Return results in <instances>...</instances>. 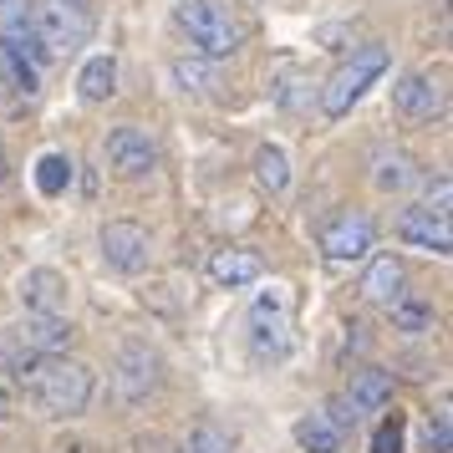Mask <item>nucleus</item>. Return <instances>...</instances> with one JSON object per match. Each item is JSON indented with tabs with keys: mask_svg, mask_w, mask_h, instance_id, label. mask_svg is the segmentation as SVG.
Returning a JSON list of instances; mask_svg holds the SVG:
<instances>
[{
	"mask_svg": "<svg viewBox=\"0 0 453 453\" xmlns=\"http://www.w3.org/2000/svg\"><path fill=\"white\" fill-rule=\"evenodd\" d=\"M21 392L26 403L42 412V418H57V423H72V418H82L92 408V397H97V372L77 362V357H36L21 377Z\"/></svg>",
	"mask_w": 453,
	"mask_h": 453,
	"instance_id": "nucleus-1",
	"label": "nucleus"
},
{
	"mask_svg": "<svg viewBox=\"0 0 453 453\" xmlns=\"http://www.w3.org/2000/svg\"><path fill=\"white\" fill-rule=\"evenodd\" d=\"M388 72H392V46H382V42L351 46L347 62H342L326 82H321V118H326V123L351 118V107L362 103V97H367V92L382 82Z\"/></svg>",
	"mask_w": 453,
	"mask_h": 453,
	"instance_id": "nucleus-2",
	"label": "nucleus"
},
{
	"mask_svg": "<svg viewBox=\"0 0 453 453\" xmlns=\"http://www.w3.org/2000/svg\"><path fill=\"white\" fill-rule=\"evenodd\" d=\"M173 21L188 36L194 57H204V62H225V57L240 51V26H234L225 0H179Z\"/></svg>",
	"mask_w": 453,
	"mask_h": 453,
	"instance_id": "nucleus-3",
	"label": "nucleus"
},
{
	"mask_svg": "<svg viewBox=\"0 0 453 453\" xmlns=\"http://www.w3.org/2000/svg\"><path fill=\"white\" fill-rule=\"evenodd\" d=\"M245 331H250L255 362H286L290 357V290L286 286L260 290V296L250 301Z\"/></svg>",
	"mask_w": 453,
	"mask_h": 453,
	"instance_id": "nucleus-4",
	"label": "nucleus"
},
{
	"mask_svg": "<svg viewBox=\"0 0 453 453\" xmlns=\"http://www.w3.org/2000/svg\"><path fill=\"white\" fill-rule=\"evenodd\" d=\"M31 26H36V46H42L46 62L72 57L92 36V26H87L77 0H31Z\"/></svg>",
	"mask_w": 453,
	"mask_h": 453,
	"instance_id": "nucleus-5",
	"label": "nucleus"
},
{
	"mask_svg": "<svg viewBox=\"0 0 453 453\" xmlns=\"http://www.w3.org/2000/svg\"><path fill=\"white\" fill-rule=\"evenodd\" d=\"M158 388H164V357L148 342H123L118 362H112V397L123 408H143Z\"/></svg>",
	"mask_w": 453,
	"mask_h": 453,
	"instance_id": "nucleus-6",
	"label": "nucleus"
},
{
	"mask_svg": "<svg viewBox=\"0 0 453 453\" xmlns=\"http://www.w3.org/2000/svg\"><path fill=\"white\" fill-rule=\"evenodd\" d=\"M103 158H107V168H112L118 179H153L164 153H158V138H153L148 127L123 123V127H112V133H107Z\"/></svg>",
	"mask_w": 453,
	"mask_h": 453,
	"instance_id": "nucleus-7",
	"label": "nucleus"
},
{
	"mask_svg": "<svg viewBox=\"0 0 453 453\" xmlns=\"http://www.w3.org/2000/svg\"><path fill=\"white\" fill-rule=\"evenodd\" d=\"M377 250V225H372L367 214H357V209H347V214H336L326 229H321V255H326V265H367V255Z\"/></svg>",
	"mask_w": 453,
	"mask_h": 453,
	"instance_id": "nucleus-8",
	"label": "nucleus"
},
{
	"mask_svg": "<svg viewBox=\"0 0 453 453\" xmlns=\"http://www.w3.org/2000/svg\"><path fill=\"white\" fill-rule=\"evenodd\" d=\"M97 245H103L107 270H118V275H143L153 265V234L138 219H107L97 229Z\"/></svg>",
	"mask_w": 453,
	"mask_h": 453,
	"instance_id": "nucleus-9",
	"label": "nucleus"
},
{
	"mask_svg": "<svg viewBox=\"0 0 453 453\" xmlns=\"http://www.w3.org/2000/svg\"><path fill=\"white\" fill-rule=\"evenodd\" d=\"M392 107H397V118H408V123H428L443 112V82L433 77V72H403L397 82H392Z\"/></svg>",
	"mask_w": 453,
	"mask_h": 453,
	"instance_id": "nucleus-10",
	"label": "nucleus"
},
{
	"mask_svg": "<svg viewBox=\"0 0 453 453\" xmlns=\"http://www.w3.org/2000/svg\"><path fill=\"white\" fill-rule=\"evenodd\" d=\"M11 336H16L26 351H36V357H62V351L77 342V326H72L66 316H42V311H26Z\"/></svg>",
	"mask_w": 453,
	"mask_h": 453,
	"instance_id": "nucleus-11",
	"label": "nucleus"
},
{
	"mask_svg": "<svg viewBox=\"0 0 453 453\" xmlns=\"http://www.w3.org/2000/svg\"><path fill=\"white\" fill-rule=\"evenodd\" d=\"M397 240H408L418 250H433V255H449L453 250V229H449V214H433L423 204H408L397 214Z\"/></svg>",
	"mask_w": 453,
	"mask_h": 453,
	"instance_id": "nucleus-12",
	"label": "nucleus"
},
{
	"mask_svg": "<svg viewBox=\"0 0 453 453\" xmlns=\"http://www.w3.org/2000/svg\"><path fill=\"white\" fill-rule=\"evenodd\" d=\"M260 275H265V260H260V250H250V245H225L209 255V280L219 290L255 286Z\"/></svg>",
	"mask_w": 453,
	"mask_h": 453,
	"instance_id": "nucleus-13",
	"label": "nucleus"
},
{
	"mask_svg": "<svg viewBox=\"0 0 453 453\" xmlns=\"http://www.w3.org/2000/svg\"><path fill=\"white\" fill-rule=\"evenodd\" d=\"M66 290H72V286H66L62 270L36 265V270H26V275H21V306L26 311H42V316H62Z\"/></svg>",
	"mask_w": 453,
	"mask_h": 453,
	"instance_id": "nucleus-14",
	"label": "nucleus"
},
{
	"mask_svg": "<svg viewBox=\"0 0 453 453\" xmlns=\"http://www.w3.org/2000/svg\"><path fill=\"white\" fill-rule=\"evenodd\" d=\"M362 296H367L372 306H392L397 296H408V265H403L397 255H367Z\"/></svg>",
	"mask_w": 453,
	"mask_h": 453,
	"instance_id": "nucleus-15",
	"label": "nucleus"
},
{
	"mask_svg": "<svg viewBox=\"0 0 453 453\" xmlns=\"http://www.w3.org/2000/svg\"><path fill=\"white\" fill-rule=\"evenodd\" d=\"M392 388H397V382H392L388 367H357L342 397H347L351 408L367 418V412H388L392 408Z\"/></svg>",
	"mask_w": 453,
	"mask_h": 453,
	"instance_id": "nucleus-16",
	"label": "nucleus"
},
{
	"mask_svg": "<svg viewBox=\"0 0 453 453\" xmlns=\"http://www.w3.org/2000/svg\"><path fill=\"white\" fill-rule=\"evenodd\" d=\"M118 92V57L112 51H92L77 72V97L82 103H107Z\"/></svg>",
	"mask_w": 453,
	"mask_h": 453,
	"instance_id": "nucleus-17",
	"label": "nucleus"
},
{
	"mask_svg": "<svg viewBox=\"0 0 453 453\" xmlns=\"http://www.w3.org/2000/svg\"><path fill=\"white\" fill-rule=\"evenodd\" d=\"M372 184L382 188V194H403V188L418 184V164H412L403 148H392V153H377V164H372Z\"/></svg>",
	"mask_w": 453,
	"mask_h": 453,
	"instance_id": "nucleus-18",
	"label": "nucleus"
},
{
	"mask_svg": "<svg viewBox=\"0 0 453 453\" xmlns=\"http://www.w3.org/2000/svg\"><path fill=\"white\" fill-rule=\"evenodd\" d=\"M290 438H296V449L301 453H342V433L331 428L321 412H306V418H296V428H290Z\"/></svg>",
	"mask_w": 453,
	"mask_h": 453,
	"instance_id": "nucleus-19",
	"label": "nucleus"
},
{
	"mask_svg": "<svg viewBox=\"0 0 453 453\" xmlns=\"http://www.w3.org/2000/svg\"><path fill=\"white\" fill-rule=\"evenodd\" d=\"M255 179L265 194H286L290 188V158L280 143H260L255 148Z\"/></svg>",
	"mask_w": 453,
	"mask_h": 453,
	"instance_id": "nucleus-20",
	"label": "nucleus"
},
{
	"mask_svg": "<svg viewBox=\"0 0 453 453\" xmlns=\"http://www.w3.org/2000/svg\"><path fill=\"white\" fill-rule=\"evenodd\" d=\"M388 316H392V331H403V336H428L433 331V306L428 301H418V296H397L388 306Z\"/></svg>",
	"mask_w": 453,
	"mask_h": 453,
	"instance_id": "nucleus-21",
	"label": "nucleus"
},
{
	"mask_svg": "<svg viewBox=\"0 0 453 453\" xmlns=\"http://www.w3.org/2000/svg\"><path fill=\"white\" fill-rule=\"evenodd\" d=\"M0 92H16V97H36V66L16 57V51H5L0 46Z\"/></svg>",
	"mask_w": 453,
	"mask_h": 453,
	"instance_id": "nucleus-22",
	"label": "nucleus"
},
{
	"mask_svg": "<svg viewBox=\"0 0 453 453\" xmlns=\"http://www.w3.org/2000/svg\"><path fill=\"white\" fill-rule=\"evenodd\" d=\"M179 453H234V438H229L214 418H199V423L184 433V449Z\"/></svg>",
	"mask_w": 453,
	"mask_h": 453,
	"instance_id": "nucleus-23",
	"label": "nucleus"
},
{
	"mask_svg": "<svg viewBox=\"0 0 453 453\" xmlns=\"http://www.w3.org/2000/svg\"><path fill=\"white\" fill-rule=\"evenodd\" d=\"M168 77H173L179 92H194V97H199V92L214 87V66H209L204 57H179V62L168 66Z\"/></svg>",
	"mask_w": 453,
	"mask_h": 453,
	"instance_id": "nucleus-24",
	"label": "nucleus"
},
{
	"mask_svg": "<svg viewBox=\"0 0 453 453\" xmlns=\"http://www.w3.org/2000/svg\"><path fill=\"white\" fill-rule=\"evenodd\" d=\"M66 184H72V158L66 153H46L42 164H36V188H42L46 199H57Z\"/></svg>",
	"mask_w": 453,
	"mask_h": 453,
	"instance_id": "nucleus-25",
	"label": "nucleus"
},
{
	"mask_svg": "<svg viewBox=\"0 0 453 453\" xmlns=\"http://www.w3.org/2000/svg\"><path fill=\"white\" fill-rule=\"evenodd\" d=\"M403 449H408V423H403V412H388L372 433V453H403Z\"/></svg>",
	"mask_w": 453,
	"mask_h": 453,
	"instance_id": "nucleus-26",
	"label": "nucleus"
},
{
	"mask_svg": "<svg viewBox=\"0 0 453 453\" xmlns=\"http://www.w3.org/2000/svg\"><path fill=\"white\" fill-rule=\"evenodd\" d=\"M321 418H326V423H331L336 433H342V438H347V433L357 428V423H362V412L351 408L347 397H326V408H321Z\"/></svg>",
	"mask_w": 453,
	"mask_h": 453,
	"instance_id": "nucleus-27",
	"label": "nucleus"
},
{
	"mask_svg": "<svg viewBox=\"0 0 453 453\" xmlns=\"http://www.w3.org/2000/svg\"><path fill=\"white\" fill-rule=\"evenodd\" d=\"M428 453H449V412L443 408L428 418Z\"/></svg>",
	"mask_w": 453,
	"mask_h": 453,
	"instance_id": "nucleus-28",
	"label": "nucleus"
},
{
	"mask_svg": "<svg viewBox=\"0 0 453 453\" xmlns=\"http://www.w3.org/2000/svg\"><path fill=\"white\" fill-rule=\"evenodd\" d=\"M11 408H16V397H11V388H5V377H0V423L11 418Z\"/></svg>",
	"mask_w": 453,
	"mask_h": 453,
	"instance_id": "nucleus-29",
	"label": "nucleus"
},
{
	"mask_svg": "<svg viewBox=\"0 0 453 453\" xmlns=\"http://www.w3.org/2000/svg\"><path fill=\"white\" fill-rule=\"evenodd\" d=\"M0 179H5V153H0Z\"/></svg>",
	"mask_w": 453,
	"mask_h": 453,
	"instance_id": "nucleus-30",
	"label": "nucleus"
},
{
	"mask_svg": "<svg viewBox=\"0 0 453 453\" xmlns=\"http://www.w3.org/2000/svg\"><path fill=\"white\" fill-rule=\"evenodd\" d=\"M77 5H82V0H77Z\"/></svg>",
	"mask_w": 453,
	"mask_h": 453,
	"instance_id": "nucleus-31",
	"label": "nucleus"
}]
</instances>
